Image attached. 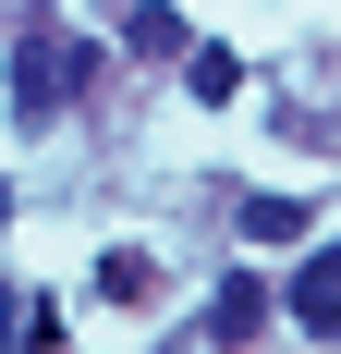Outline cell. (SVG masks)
<instances>
[{
	"mask_svg": "<svg viewBox=\"0 0 341 354\" xmlns=\"http://www.w3.org/2000/svg\"><path fill=\"white\" fill-rule=\"evenodd\" d=\"M73 86H86V49H73L61 25H25V49H12V110H25V122H61Z\"/></svg>",
	"mask_w": 341,
	"mask_h": 354,
	"instance_id": "1",
	"label": "cell"
},
{
	"mask_svg": "<svg viewBox=\"0 0 341 354\" xmlns=\"http://www.w3.org/2000/svg\"><path fill=\"white\" fill-rule=\"evenodd\" d=\"M280 306H293L317 342H341V245H317L305 269H293V293H280Z\"/></svg>",
	"mask_w": 341,
	"mask_h": 354,
	"instance_id": "2",
	"label": "cell"
},
{
	"mask_svg": "<svg viewBox=\"0 0 341 354\" xmlns=\"http://www.w3.org/2000/svg\"><path fill=\"white\" fill-rule=\"evenodd\" d=\"M98 293H110V306H146V293H159V257H146V245H110L98 257Z\"/></svg>",
	"mask_w": 341,
	"mask_h": 354,
	"instance_id": "3",
	"label": "cell"
},
{
	"mask_svg": "<svg viewBox=\"0 0 341 354\" xmlns=\"http://www.w3.org/2000/svg\"><path fill=\"white\" fill-rule=\"evenodd\" d=\"M256 318H269V293H256V281H220V306H207V330H220V342H256Z\"/></svg>",
	"mask_w": 341,
	"mask_h": 354,
	"instance_id": "4",
	"label": "cell"
},
{
	"mask_svg": "<svg viewBox=\"0 0 341 354\" xmlns=\"http://www.w3.org/2000/svg\"><path fill=\"white\" fill-rule=\"evenodd\" d=\"M293 232H305L293 196H244V245H293Z\"/></svg>",
	"mask_w": 341,
	"mask_h": 354,
	"instance_id": "5",
	"label": "cell"
},
{
	"mask_svg": "<svg viewBox=\"0 0 341 354\" xmlns=\"http://www.w3.org/2000/svg\"><path fill=\"white\" fill-rule=\"evenodd\" d=\"M135 62H183V12H135Z\"/></svg>",
	"mask_w": 341,
	"mask_h": 354,
	"instance_id": "6",
	"label": "cell"
},
{
	"mask_svg": "<svg viewBox=\"0 0 341 354\" xmlns=\"http://www.w3.org/2000/svg\"><path fill=\"white\" fill-rule=\"evenodd\" d=\"M232 86H244L232 49H195V98H207V110H232Z\"/></svg>",
	"mask_w": 341,
	"mask_h": 354,
	"instance_id": "7",
	"label": "cell"
},
{
	"mask_svg": "<svg viewBox=\"0 0 341 354\" xmlns=\"http://www.w3.org/2000/svg\"><path fill=\"white\" fill-rule=\"evenodd\" d=\"M12 342H25V293H0V354H12Z\"/></svg>",
	"mask_w": 341,
	"mask_h": 354,
	"instance_id": "8",
	"label": "cell"
},
{
	"mask_svg": "<svg viewBox=\"0 0 341 354\" xmlns=\"http://www.w3.org/2000/svg\"><path fill=\"white\" fill-rule=\"evenodd\" d=\"M0 232H12V183H0Z\"/></svg>",
	"mask_w": 341,
	"mask_h": 354,
	"instance_id": "9",
	"label": "cell"
}]
</instances>
